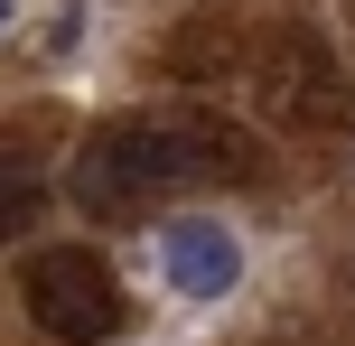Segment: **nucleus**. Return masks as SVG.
Segmentation results:
<instances>
[{
  "label": "nucleus",
  "mask_w": 355,
  "mask_h": 346,
  "mask_svg": "<svg viewBox=\"0 0 355 346\" xmlns=\"http://www.w3.org/2000/svg\"><path fill=\"white\" fill-rule=\"evenodd\" d=\"M262 159L252 131H234L225 112H131V122L94 131L75 150V206L112 216V206H141L150 187H196V178H243Z\"/></svg>",
  "instance_id": "nucleus-1"
},
{
  "label": "nucleus",
  "mask_w": 355,
  "mask_h": 346,
  "mask_svg": "<svg viewBox=\"0 0 355 346\" xmlns=\"http://www.w3.org/2000/svg\"><path fill=\"white\" fill-rule=\"evenodd\" d=\"M19 300H28V318L47 337L66 346H103L122 328V281H112L103 253H85V243H47V253L19 262Z\"/></svg>",
  "instance_id": "nucleus-2"
},
{
  "label": "nucleus",
  "mask_w": 355,
  "mask_h": 346,
  "mask_svg": "<svg viewBox=\"0 0 355 346\" xmlns=\"http://www.w3.org/2000/svg\"><path fill=\"white\" fill-rule=\"evenodd\" d=\"M252 85H262V103L281 112V122H300V131L337 112V75H327V56L309 47L300 28H290V37H271V56L252 66Z\"/></svg>",
  "instance_id": "nucleus-4"
},
{
  "label": "nucleus",
  "mask_w": 355,
  "mask_h": 346,
  "mask_svg": "<svg viewBox=\"0 0 355 346\" xmlns=\"http://www.w3.org/2000/svg\"><path fill=\"white\" fill-rule=\"evenodd\" d=\"M0 28H10V0H0Z\"/></svg>",
  "instance_id": "nucleus-6"
},
{
  "label": "nucleus",
  "mask_w": 355,
  "mask_h": 346,
  "mask_svg": "<svg viewBox=\"0 0 355 346\" xmlns=\"http://www.w3.org/2000/svg\"><path fill=\"white\" fill-rule=\"evenodd\" d=\"M37 197H47V187H37V168H28V159H10V150H0V243H19V234H28V216H37Z\"/></svg>",
  "instance_id": "nucleus-5"
},
{
  "label": "nucleus",
  "mask_w": 355,
  "mask_h": 346,
  "mask_svg": "<svg viewBox=\"0 0 355 346\" xmlns=\"http://www.w3.org/2000/svg\"><path fill=\"white\" fill-rule=\"evenodd\" d=\"M159 281L178 300H225L243 281V234L225 216H168L159 225Z\"/></svg>",
  "instance_id": "nucleus-3"
}]
</instances>
